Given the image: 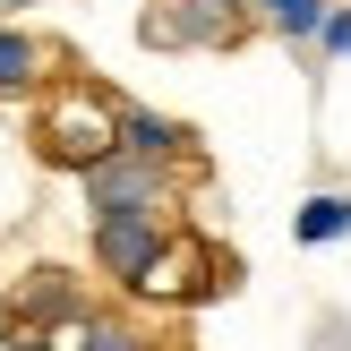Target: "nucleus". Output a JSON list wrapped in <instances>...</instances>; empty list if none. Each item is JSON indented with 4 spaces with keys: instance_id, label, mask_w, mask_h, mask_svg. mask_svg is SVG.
I'll return each mask as SVG.
<instances>
[{
    "instance_id": "1",
    "label": "nucleus",
    "mask_w": 351,
    "mask_h": 351,
    "mask_svg": "<svg viewBox=\"0 0 351 351\" xmlns=\"http://www.w3.org/2000/svg\"><path fill=\"white\" fill-rule=\"evenodd\" d=\"M120 112H129V103H112L103 86L51 77L43 103H34V154H43V163H60V171L103 163V154H120Z\"/></svg>"
},
{
    "instance_id": "2",
    "label": "nucleus",
    "mask_w": 351,
    "mask_h": 351,
    "mask_svg": "<svg viewBox=\"0 0 351 351\" xmlns=\"http://www.w3.org/2000/svg\"><path fill=\"white\" fill-rule=\"evenodd\" d=\"M86 206H95V223L112 215H171L180 223V163H146V154H103V163L77 171Z\"/></svg>"
},
{
    "instance_id": "3",
    "label": "nucleus",
    "mask_w": 351,
    "mask_h": 351,
    "mask_svg": "<svg viewBox=\"0 0 351 351\" xmlns=\"http://www.w3.org/2000/svg\"><path fill=\"white\" fill-rule=\"evenodd\" d=\"M266 26L257 0H154L146 9V43L154 51H240Z\"/></svg>"
},
{
    "instance_id": "4",
    "label": "nucleus",
    "mask_w": 351,
    "mask_h": 351,
    "mask_svg": "<svg viewBox=\"0 0 351 351\" xmlns=\"http://www.w3.org/2000/svg\"><path fill=\"white\" fill-rule=\"evenodd\" d=\"M215 291H232V257L215 249V240H197L180 223V232L163 240V257H154V274L137 283V300H163V308H197L215 300Z\"/></svg>"
},
{
    "instance_id": "5",
    "label": "nucleus",
    "mask_w": 351,
    "mask_h": 351,
    "mask_svg": "<svg viewBox=\"0 0 351 351\" xmlns=\"http://www.w3.org/2000/svg\"><path fill=\"white\" fill-rule=\"evenodd\" d=\"M171 232H180L171 215H112V223H95V266L137 300V283L154 274V257H163V240H171Z\"/></svg>"
},
{
    "instance_id": "6",
    "label": "nucleus",
    "mask_w": 351,
    "mask_h": 351,
    "mask_svg": "<svg viewBox=\"0 0 351 351\" xmlns=\"http://www.w3.org/2000/svg\"><path fill=\"white\" fill-rule=\"evenodd\" d=\"M77 308H86V291L69 283L60 266H34L26 283L9 291V326H34V335H51V326H69Z\"/></svg>"
},
{
    "instance_id": "7",
    "label": "nucleus",
    "mask_w": 351,
    "mask_h": 351,
    "mask_svg": "<svg viewBox=\"0 0 351 351\" xmlns=\"http://www.w3.org/2000/svg\"><path fill=\"white\" fill-rule=\"evenodd\" d=\"M51 351H163V343H154L137 317H120V308H95V300H86L69 326H51Z\"/></svg>"
},
{
    "instance_id": "8",
    "label": "nucleus",
    "mask_w": 351,
    "mask_h": 351,
    "mask_svg": "<svg viewBox=\"0 0 351 351\" xmlns=\"http://www.w3.org/2000/svg\"><path fill=\"white\" fill-rule=\"evenodd\" d=\"M120 154H146V163H197V137H189L180 129V120H163V112H137V103H129V112H120Z\"/></svg>"
},
{
    "instance_id": "9",
    "label": "nucleus",
    "mask_w": 351,
    "mask_h": 351,
    "mask_svg": "<svg viewBox=\"0 0 351 351\" xmlns=\"http://www.w3.org/2000/svg\"><path fill=\"white\" fill-rule=\"evenodd\" d=\"M43 77H51V51L26 26H0V95H34Z\"/></svg>"
},
{
    "instance_id": "10",
    "label": "nucleus",
    "mask_w": 351,
    "mask_h": 351,
    "mask_svg": "<svg viewBox=\"0 0 351 351\" xmlns=\"http://www.w3.org/2000/svg\"><path fill=\"white\" fill-rule=\"evenodd\" d=\"M291 232H300V249H326V240H343V232H351V197H343V189H317V197L291 215Z\"/></svg>"
},
{
    "instance_id": "11",
    "label": "nucleus",
    "mask_w": 351,
    "mask_h": 351,
    "mask_svg": "<svg viewBox=\"0 0 351 351\" xmlns=\"http://www.w3.org/2000/svg\"><path fill=\"white\" fill-rule=\"evenodd\" d=\"M326 9H335V0H257V17H266V26L283 34V43H317Z\"/></svg>"
},
{
    "instance_id": "12",
    "label": "nucleus",
    "mask_w": 351,
    "mask_h": 351,
    "mask_svg": "<svg viewBox=\"0 0 351 351\" xmlns=\"http://www.w3.org/2000/svg\"><path fill=\"white\" fill-rule=\"evenodd\" d=\"M317 51H326V60H343V51H351V0H335V9H326V26H317Z\"/></svg>"
},
{
    "instance_id": "13",
    "label": "nucleus",
    "mask_w": 351,
    "mask_h": 351,
    "mask_svg": "<svg viewBox=\"0 0 351 351\" xmlns=\"http://www.w3.org/2000/svg\"><path fill=\"white\" fill-rule=\"evenodd\" d=\"M0 351H51V335H34V326H9V335H0Z\"/></svg>"
}]
</instances>
